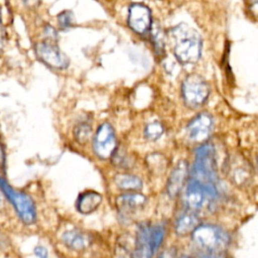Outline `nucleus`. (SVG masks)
Segmentation results:
<instances>
[{
	"label": "nucleus",
	"instance_id": "nucleus-23",
	"mask_svg": "<svg viewBox=\"0 0 258 258\" xmlns=\"http://www.w3.org/2000/svg\"><path fill=\"white\" fill-rule=\"evenodd\" d=\"M250 10L252 14L258 17V0H250Z\"/></svg>",
	"mask_w": 258,
	"mask_h": 258
},
{
	"label": "nucleus",
	"instance_id": "nucleus-3",
	"mask_svg": "<svg viewBox=\"0 0 258 258\" xmlns=\"http://www.w3.org/2000/svg\"><path fill=\"white\" fill-rule=\"evenodd\" d=\"M216 161L215 150L210 144L203 145L196 151V161L191 170L190 179L201 183L216 186Z\"/></svg>",
	"mask_w": 258,
	"mask_h": 258
},
{
	"label": "nucleus",
	"instance_id": "nucleus-6",
	"mask_svg": "<svg viewBox=\"0 0 258 258\" xmlns=\"http://www.w3.org/2000/svg\"><path fill=\"white\" fill-rule=\"evenodd\" d=\"M117 149V139L111 124H101L93 137V150L101 159L111 158Z\"/></svg>",
	"mask_w": 258,
	"mask_h": 258
},
{
	"label": "nucleus",
	"instance_id": "nucleus-16",
	"mask_svg": "<svg viewBox=\"0 0 258 258\" xmlns=\"http://www.w3.org/2000/svg\"><path fill=\"white\" fill-rule=\"evenodd\" d=\"M114 182L118 188L123 190H139L142 188L141 179L128 173H117L114 176Z\"/></svg>",
	"mask_w": 258,
	"mask_h": 258
},
{
	"label": "nucleus",
	"instance_id": "nucleus-4",
	"mask_svg": "<svg viewBox=\"0 0 258 258\" xmlns=\"http://www.w3.org/2000/svg\"><path fill=\"white\" fill-rule=\"evenodd\" d=\"M0 188L7 199L13 205L15 211L17 212L20 220L26 224L30 225L36 220V211L32 199L24 192L17 191L12 188L8 182L0 176Z\"/></svg>",
	"mask_w": 258,
	"mask_h": 258
},
{
	"label": "nucleus",
	"instance_id": "nucleus-13",
	"mask_svg": "<svg viewBox=\"0 0 258 258\" xmlns=\"http://www.w3.org/2000/svg\"><path fill=\"white\" fill-rule=\"evenodd\" d=\"M186 175H187V164L184 161H180L171 172L167 181L166 190L170 197H174L179 192V190L183 186Z\"/></svg>",
	"mask_w": 258,
	"mask_h": 258
},
{
	"label": "nucleus",
	"instance_id": "nucleus-25",
	"mask_svg": "<svg viewBox=\"0 0 258 258\" xmlns=\"http://www.w3.org/2000/svg\"><path fill=\"white\" fill-rule=\"evenodd\" d=\"M257 166H258V160H257Z\"/></svg>",
	"mask_w": 258,
	"mask_h": 258
},
{
	"label": "nucleus",
	"instance_id": "nucleus-2",
	"mask_svg": "<svg viewBox=\"0 0 258 258\" xmlns=\"http://www.w3.org/2000/svg\"><path fill=\"white\" fill-rule=\"evenodd\" d=\"M192 241L197 247L210 255L224 251L228 244V235L220 228L211 225L198 226L192 231Z\"/></svg>",
	"mask_w": 258,
	"mask_h": 258
},
{
	"label": "nucleus",
	"instance_id": "nucleus-24",
	"mask_svg": "<svg viewBox=\"0 0 258 258\" xmlns=\"http://www.w3.org/2000/svg\"><path fill=\"white\" fill-rule=\"evenodd\" d=\"M23 3L29 7H34L39 3V0H22Z\"/></svg>",
	"mask_w": 258,
	"mask_h": 258
},
{
	"label": "nucleus",
	"instance_id": "nucleus-8",
	"mask_svg": "<svg viewBox=\"0 0 258 258\" xmlns=\"http://www.w3.org/2000/svg\"><path fill=\"white\" fill-rule=\"evenodd\" d=\"M217 195L216 186L206 185L197 180L190 179L186 188L185 200L191 210L201 209L208 201L213 200Z\"/></svg>",
	"mask_w": 258,
	"mask_h": 258
},
{
	"label": "nucleus",
	"instance_id": "nucleus-11",
	"mask_svg": "<svg viewBox=\"0 0 258 258\" xmlns=\"http://www.w3.org/2000/svg\"><path fill=\"white\" fill-rule=\"evenodd\" d=\"M212 127V117L207 113H202L189 122L187 126L188 135L195 141H203L209 137Z\"/></svg>",
	"mask_w": 258,
	"mask_h": 258
},
{
	"label": "nucleus",
	"instance_id": "nucleus-9",
	"mask_svg": "<svg viewBox=\"0 0 258 258\" xmlns=\"http://www.w3.org/2000/svg\"><path fill=\"white\" fill-rule=\"evenodd\" d=\"M129 27L138 34H144L151 29L152 19L150 9L141 3H132L128 10Z\"/></svg>",
	"mask_w": 258,
	"mask_h": 258
},
{
	"label": "nucleus",
	"instance_id": "nucleus-18",
	"mask_svg": "<svg viewBox=\"0 0 258 258\" xmlns=\"http://www.w3.org/2000/svg\"><path fill=\"white\" fill-rule=\"evenodd\" d=\"M74 136L79 143H87L92 136V126L86 122L78 124L74 129Z\"/></svg>",
	"mask_w": 258,
	"mask_h": 258
},
{
	"label": "nucleus",
	"instance_id": "nucleus-17",
	"mask_svg": "<svg viewBox=\"0 0 258 258\" xmlns=\"http://www.w3.org/2000/svg\"><path fill=\"white\" fill-rule=\"evenodd\" d=\"M199 225V220L196 215L191 213L182 214L176 221L175 232L178 235H184L192 232Z\"/></svg>",
	"mask_w": 258,
	"mask_h": 258
},
{
	"label": "nucleus",
	"instance_id": "nucleus-14",
	"mask_svg": "<svg viewBox=\"0 0 258 258\" xmlns=\"http://www.w3.org/2000/svg\"><path fill=\"white\" fill-rule=\"evenodd\" d=\"M102 203V196L96 191L89 190L81 194L77 200V210L82 214H90L97 210Z\"/></svg>",
	"mask_w": 258,
	"mask_h": 258
},
{
	"label": "nucleus",
	"instance_id": "nucleus-15",
	"mask_svg": "<svg viewBox=\"0 0 258 258\" xmlns=\"http://www.w3.org/2000/svg\"><path fill=\"white\" fill-rule=\"evenodd\" d=\"M146 203V198L141 194H124L116 198V205L120 210H133L141 208Z\"/></svg>",
	"mask_w": 258,
	"mask_h": 258
},
{
	"label": "nucleus",
	"instance_id": "nucleus-10",
	"mask_svg": "<svg viewBox=\"0 0 258 258\" xmlns=\"http://www.w3.org/2000/svg\"><path fill=\"white\" fill-rule=\"evenodd\" d=\"M154 254L153 244H152V226L148 223H142L138 226L135 250L132 253L134 257L148 258Z\"/></svg>",
	"mask_w": 258,
	"mask_h": 258
},
{
	"label": "nucleus",
	"instance_id": "nucleus-5",
	"mask_svg": "<svg viewBox=\"0 0 258 258\" xmlns=\"http://www.w3.org/2000/svg\"><path fill=\"white\" fill-rule=\"evenodd\" d=\"M210 88L207 82L199 75L187 76L181 86V95L184 104L189 108H198L208 99Z\"/></svg>",
	"mask_w": 258,
	"mask_h": 258
},
{
	"label": "nucleus",
	"instance_id": "nucleus-1",
	"mask_svg": "<svg viewBox=\"0 0 258 258\" xmlns=\"http://www.w3.org/2000/svg\"><path fill=\"white\" fill-rule=\"evenodd\" d=\"M174 38L173 52L181 63H194L199 60L202 52V39L200 34L186 24H179L172 29Z\"/></svg>",
	"mask_w": 258,
	"mask_h": 258
},
{
	"label": "nucleus",
	"instance_id": "nucleus-7",
	"mask_svg": "<svg viewBox=\"0 0 258 258\" xmlns=\"http://www.w3.org/2000/svg\"><path fill=\"white\" fill-rule=\"evenodd\" d=\"M35 53L42 62L53 69L62 70L66 69L70 63L67 55L51 40L36 43Z\"/></svg>",
	"mask_w": 258,
	"mask_h": 258
},
{
	"label": "nucleus",
	"instance_id": "nucleus-12",
	"mask_svg": "<svg viewBox=\"0 0 258 258\" xmlns=\"http://www.w3.org/2000/svg\"><path fill=\"white\" fill-rule=\"evenodd\" d=\"M61 240L68 248L75 251L85 250L92 244L91 236L78 230H72L63 233Z\"/></svg>",
	"mask_w": 258,
	"mask_h": 258
},
{
	"label": "nucleus",
	"instance_id": "nucleus-19",
	"mask_svg": "<svg viewBox=\"0 0 258 258\" xmlns=\"http://www.w3.org/2000/svg\"><path fill=\"white\" fill-rule=\"evenodd\" d=\"M163 133V127L159 122H151L144 129V136L149 140L158 139Z\"/></svg>",
	"mask_w": 258,
	"mask_h": 258
},
{
	"label": "nucleus",
	"instance_id": "nucleus-21",
	"mask_svg": "<svg viewBox=\"0 0 258 258\" xmlns=\"http://www.w3.org/2000/svg\"><path fill=\"white\" fill-rule=\"evenodd\" d=\"M57 21L61 29H68L73 25L74 15L71 11H63L57 16Z\"/></svg>",
	"mask_w": 258,
	"mask_h": 258
},
{
	"label": "nucleus",
	"instance_id": "nucleus-20",
	"mask_svg": "<svg viewBox=\"0 0 258 258\" xmlns=\"http://www.w3.org/2000/svg\"><path fill=\"white\" fill-rule=\"evenodd\" d=\"M151 37H152V42L154 45V48L157 53H162L163 52V47H164V42H163V34L161 29L158 26H151Z\"/></svg>",
	"mask_w": 258,
	"mask_h": 258
},
{
	"label": "nucleus",
	"instance_id": "nucleus-22",
	"mask_svg": "<svg viewBox=\"0 0 258 258\" xmlns=\"http://www.w3.org/2000/svg\"><path fill=\"white\" fill-rule=\"evenodd\" d=\"M34 253H35L36 256L41 257V258H44V257L47 256V251H46V249H45L44 247H42V246H37V247H35Z\"/></svg>",
	"mask_w": 258,
	"mask_h": 258
}]
</instances>
